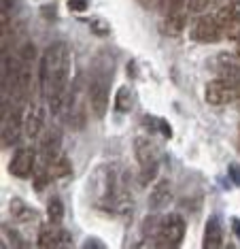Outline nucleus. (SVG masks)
<instances>
[{
    "label": "nucleus",
    "instance_id": "9",
    "mask_svg": "<svg viewBox=\"0 0 240 249\" xmlns=\"http://www.w3.org/2000/svg\"><path fill=\"white\" fill-rule=\"evenodd\" d=\"M36 162H38V151L34 147H21L17 149L13 158L9 162V173L13 177H19V179H26L36 171Z\"/></svg>",
    "mask_w": 240,
    "mask_h": 249
},
{
    "label": "nucleus",
    "instance_id": "15",
    "mask_svg": "<svg viewBox=\"0 0 240 249\" xmlns=\"http://www.w3.org/2000/svg\"><path fill=\"white\" fill-rule=\"evenodd\" d=\"M134 156L140 166H145V164H155V162H159V147L153 143L149 137H136L134 139Z\"/></svg>",
    "mask_w": 240,
    "mask_h": 249
},
{
    "label": "nucleus",
    "instance_id": "17",
    "mask_svg": "<svg viewBox=\"0 0 240 249\" xmlns=\"http://www.w3.org/2000/svg\"><path fill=\"white\" fill-rule=\"evenodd\" d=\"M206 249H221L223 247V226H221V219L213 215L208 217L206 226H204V243Z\"/></svg>",
    "mask_w": 240,
    "mask_h": 249
},
{
    "label": "nucleus",
    "instance_id": "32",
    "mask_svg": "<svg viewBox=\"0 0 240 249\" xmlns=\"http://www.w3.org/2000/svg\"><path fill=\"white\" fill-rule=\"evenodd\" d=\"M15 0H2V13H9V9L13 7Z\"/></svg>",
    "mask_w": 240,
    "mask_h": 249
},
{
    "label": "nucleus",
    "instance_id": "20",
    "mask_svg": "<svg viewBox=\"0 0 240 249\" xmlns=\"http://www.w3.org/2000/svg\"><path fill=\"white\" fill-rule=\"evenodd\" d=\"M162 222H164V217L149 215V217L145 219V224H142V232H145V236H151V239H155V245H157L159 234H162Z\"/></svg>",
    "mask_w": 240,
    "mask_h": 249
},
{
    "label": "nucleus",
    "instance_id": "19",
    "mask_svg": "<svg viewBox=\"0 0 240 249\" xmlns=\"http://www.w3.org/2000/svg\"><path fill=\"white\" fill-rule=\"evenodd\" d=\"M132 107H134V92H132V88H128V86L119 88L117 96H115V109L119 113H128V111H132Z\"/></svg>",
    "mask_w": 240,
    "mask_h": 249
},
{
    "label": "nucleus",
    "instance_id": "16",
    "mask_svg": "<svg viewBox=\"0 0 240 249\" xmlns=\"http://www.w3.org/2000/svg\"><path fill=\"white\" fill-rule=\"evenodd\" d=\"M170 202H172V185H170V181L168 179L155 181V188L149 194V209L151 211H162Z\"/></svg>",
    "mask_w": 240,
    "mask_h": 249
},
{
    "label": "nucleus",
    "instance_id": "6",
    "mask_svg": "<svg viewBox=\"0 0 240 249\" xmlns=\"http://www.w3.org/2000/svg\"><path fill=\"white\" fill-rule=\"evenodd\" d=\"M240 96V86L236 83L227 81V79H215V81H210L206 89H204V98H206L208 105L213 107H223V105H230L234 103Z\"/></svg>",
    "mask_w": 240,
    "mask_h": 249
},
{
    "label": "nucleus",
    "instance_id": "22",
    "mask_svg": "<svg viewBox=\"0 0 240 249\" xmlns=\"http://www.w3.org/2000/svg\"><path fill=\"white\" fill-rule=\"evenodd\" d=\"M47 217H49V224H55V226H58L62 222V217H64V205H62V200L58 196H53L47 202Z\"/></svg>",
    "mask_w": 240,
    "mask_h": 249
},
{
    "label": "nucleus",
    "instance_id": "33",
    "mask_svg": "<svg viewBox=\"0 0 240 249\" xmlns=\"http://www.w3.org/2000/svg\"><path fill=\"white\" fill-rule=\"evenodd\" d=\"M238 55H240V36H238Z\"/></svg>",
    "mask_w": 240,
    "mask_h": 249
},
{
    "label": "nucleus",
    "instance_id": "29",
    "mask_svg": "<svg viewBox=\"0 0 240 249\" xmlns=\"http://www.w3.org/2000/svg\"><path fill=\"white\" fill-rule=\"evenodd\" d=\"M138 2H140L145 9H155V7H159V4H162V0H138Z\"/></svg>",
    "mask_w": 240,
    "mask_h": 249
},
{
    "label": "nucleus",
    "instance_id": "30",
    "mask_svg": "<svg viewBox=\"0 0 240 249\" xmlns=\"http://www.w3.org/2000/svg\"><path fill=\"white\" fill-rule=\"evenodd\" d=\"M83 247H85V249H89V247H98V249H102L104 245H102L100 241H96V239H87V241L83 243Z\"/></svg>",
    "mask_w": 240,
    "mask_h": 249
},
{
    "label": "nucleus",
    "instance_id": "11",
    "mask_svg": "<svg viewBox=\"0 0 240 249\" xmlns=\"http://www.w3.org/2000/svg\"><path fill=\"white\" fill-rule=\"evenodd\" d=\"M191 38L198 43H217L219 38H223V30L215 21V18H200L191 28Z\"/></svg>",
    "mask_w": 240,
    "mask_h": 249
},
{
    "label": "nucleus",
    "instance_id": "7",
    "mask_svg": "<svg viewBox=\"0 0 240 249\" xmlns=\"http://www.w3.org/2000/svg\"><path fill=\"white\" fill-rule=\"evenodd\" d=\"M185 236V219L179 213H170L162 222V234L157 239L159 247H179Z\"/></svg>",
    "mask_w": 240,
    "mask_h": 249
},
{
    "label": "nucleus",
    "instance_id": "1",
    "mask_svg": "<svg viewBox=\"0 0 240 249\" xmlns=\"http://www.w3.org/2000/svg\"><path fill=\"white\" fill-rule=\"evenodd\" d=\"M72 55L66 43H53L45 49L38 62V86L41 96L49 103L53 115H62L68 105V81H70Z\"/></svg>",
    "mask_w": 240,
    "mask_h": 249
},
{
    "label": "nucleus",
    "instance_id": "23",
    "mask_svg": "<svg viewBox=\"0 0 240 249\" xmlns=\"http://www.w3.org/2000/svg\"><path fill=\"white\" fill-rule=\"evenodd\" d=\"M157 171H159V162H155V164H145V166H140L138 183H140V185H149V183H153V181H157Z\"/></svg>",
    "mask_w": 240,
    "mask_h": 249
},
{
    "label": "nucleus",
    "instance_id": "27",
    "mask_svg": "<svg viewBox=\"0 0 240 249\" xmlns=\"http://www.w3.org/2000/svg\"><path fill=\"white\" fill-rule=\"evenodd\" d=\"M230 177H232L234 183L240 185V168H238V164H230Z\"/></svg>",
    "mask_w": 240,
    "mask_h": 249
},
{
    "label": "nucleus",
    "instance_id": "2",
    "mask_svg": "<svg viewBox=\"0 0 240 249\" xmlns=\"http://www.w3.org/2000/svg\"><path fill=\"white\" fill-rule=\"evenodd\" d=\"M98 175L102 177L100 185H98V205L106 211L113 213H123V207L130 205V192L128 185L121 177V173L117 171L115 166H104L100 168Z\"/></svg>",
    "mask_w": 240,
    "mask_h": 249
},
{
    "label": "nucleus",
    "instance_id": "14",
    "mask_svg": "<svg viewBox=\"0 0 240 249\" xmlns=\"http://www.w3.org/2000/svg\"><path fill=\"white\" fill-rule=\"evenodd\" d=\"M43 126H45L43 107L36 103H28L24 113V132L30 139H36L38 134H43Z\"/></svg>",
    "mask_w": 240,
    "mask_h": 249
},
{
    "label": "nucleus",
    "instance_id": "21",
    "mask_svg": "<svg viewBox=\"0 0 240 249\" xmlns=\"http://www.w3.org/2000/svg\"><path fill=\"white\" fill-rule=\"evenodd\" d=\"M51 171V177L53 179H62V177H68V175L72 173V166H70V160H68L66 156H60L58 160L49 166Z\"/></svg>",
    "mask_w": 240,
    "mask_h": 249
},
{
    "label": "nucleus",
    "instance_id": "8",
    "mask_svg": "<svg viewBox=\"0 0 240 249\" xmlns=\"http://www.w3.org/2000/svg\"><path fill=\"white\" fill-rule=\"evenodd\" d=\"M62 156V132L58 128H47L38 141V162L51 166Z\"/></svg>",
    "mask_w": 240,
    "mask_h": 249
},
{
    "label": "nucleus",
    "instance_id": "4",
    "mask_svg": "<svg viewBox=\"0 0 240 249\" xmlns=\"http://www.w3.org/2000/svg\"><path fill=\"white\" fill-rule=\"evenodd\" d=\"M34 64H36V49L32 43L21 47L19 53V71H17V86L13 89V100H28L34 86Z\"/></svg>",
    "mask_w": 240,
    "mask_h": 249
},
{
    "label": "nucleus",
    "instance_id": "31",
    "mask_svg": "<svg viewBox=\"0 0 240 249\" xmlns=\"http://www.w3.org/2000/svg\"><path fill=\"white\" fill-rule=\"evenodd\" d=\"M232 230H234V234L240 239V219H232Z\"/></svg>",
    "mask_w": 240,
    "mask_h": 249
},
{
    "label": "nucleus",
    "instance_id": "18",
    "mask_svg": "<svg viewBox=\"0 0 240 249\" xmlns=\"http://www.w3.org/2000/svg\"><path fill=\"white\" fill-rule=\"evenodd\" d=\"M9 211L17 222H34V219L38 217V213L34 211L30 205H26L24 200H19V198H13V200H11Z\"/></svg>",
    "mask_w": 240,
    "mask_h": 249
},
{
    "label": "nucleus",
    "instance_id": "5",
    "mask_svg": "<svg viewBox=\"0 0 240 249\" xmlns=\"http://www.w3.org/2000/svg\"><path fill=\"white\" fill-rule=\"evenodd\" d=\"M24 100H13V105L7 109L2 122V147H13L21 137V128H24V113L26 109H21Z\"/></svg>",
    "mask_w": 240,
    "mask_h": 249
},
{
    "label": "nucleus",
    "instance_id": "10",
    "mask_svg": "<svg viewBox=\"0 0 240 249\" xmlns=\"http://www.w3.org/2000/svg\"><path fill=\"white\" fill-rule=\"evenodd\" d=\"M213 18L221 26L223 35L240 36V0H232V2L219 7L213 13Z\"/></svg>",
    "mask_w": 240,
    "mask_h": 249
},
{
    "label": "nucleus",
    "instance_id": "25",
    "mask_svg": "<svg viewBox=\"0 0 240 249\" xmlns=\"http://www.w3.org/2000/svg\"><path fill=\"white\" fill-rule=\"evenodd\" d=\"M89 28H91V32H94V35H98V36H106L108 35V24L104 19H91Z\"/></svg>",
    "mask_w": 240,
    "mask_h": 249
},
{
    "label": "nucleus",
    "instance_id": "24",
    "mask_svg": "<svg viewBox=\"0 0 240 249\" xmlns=\"http://www.w3.org/2000/svg\"><path fill=\"white\" fill-rule=\"evenodd\" d=\"M210 2H213V0H189V2H187V7H189L191 15H202L204 11L210 7Z\"/></svg>",
    "mask_w": 240,
    "mask_h": 249
},
{
    "label": "nucleus",
    "instance_id": "13",
    "mask_svg": "<svg viewBox=\"0 0 240 249\" xmlns=\"http://www.w3.org/2000/svg\"><path fill=\"white\" fill-rule=\"evenodd\" d=\"M70 243L68 239V232L66 230H58L55 224H49V226H43L38 230V236H36V245L43 247V249H53V247H64Z\"/></svg>",
    "mask_w": 240,
    "mask_h": 249
},
{
    "label": "nucleus",
    "instance_id": "28",
    "mask_svg": "<svg viewBox=\"0 0 240 249\" xmlns=\"http://www.w3.org/2000/svg\"><path fill=\"white\" fill-rule=\"evenodd\" d=\"M157 126L162 128V132H164V137H166V139L172 137V130H170V126H168V124H166L164 120H157Z\"/></svg>",
    "mask_w": 240,
    "mask_h": 249
},
{
    "label": "nucleus",
    "instance_id": "3",
    "mask_svg": "<svg viewBox=\"0 0 240 249\" xmlns=\"http://www.w3.org/2000/svg\"><path fill=\"white\" fill-rule=\"evenodd\" d=\"M111 60H106L104 55L96 58L94 66H91V75H89V81H87V100H89V107L94 111V115L102 120L106 115V107H108V89H111V77H113V71L111 69Z\"/></svg>",
    "mask_w": 240,
    "mask_h": 249
},
{
    "label": "nucleus",
    "instance_id": "26",
    "mask_svg": "<svg viewBox=\"0 0 240 249\" xmlns=\"http://www.w3.org/2000/svg\"><path fill=\"white\" fill-rule=\"evenodd\" d=\"M89 7V0H68V9L72 13H85Z\"/></svg>",
    "mask_w": 240,
    "mask_h": 249
},
{
    "label": "nucleus",
    "instance_id": "12",
    "mask_svg": "<svg viewBox=\"0 0 240 249\" xmlns=\"http://www.w3.org/2000/svg\"><path fill=\"white\" fill-rule=\"evenodd\" d=\"M215 71L221 79L240 86V55L236 53H219L215 60Z\"/></svg>",
    "mask_w": 240,
    "mask_h": 249
}]
</instances>
